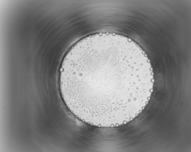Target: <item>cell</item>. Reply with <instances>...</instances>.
Here are the masks:
<instances>
[{
    "instance_id": "1",
    "label": "cell",
    "mask_w": 191,
    "mask_h": 152,
    "mask_svg": "<svg viewBox=\"0 0 191 152\" xmlns=\"http://www.w3.org/2000/svg\"><path fill=\"white\" fill-rule=\"evenodd\" d=\"M138 46L118 35L89 44L67 60L64 78L72 98L96 123L115 124L147 97L154 81Z\"/></svg>"
}]
</instances>
